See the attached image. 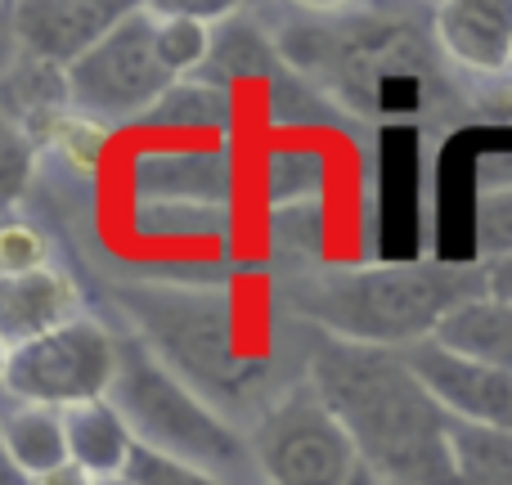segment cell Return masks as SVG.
<instances>
[{"label":"cell","instance_id":"1","mask_svg":"<svg viewBox=\"0 0 512 485\" xmlns=\"http://www.w3.org/2000/svg\"><path fill=\"white\" fill-rule=\"evenodd\" d=\"M306 382L346 427L360 459L391 485H459L450 450L454 418L409 369L405 351L319 337Z\"/></svg>","mask_w":512,"mask_h":485},{"label":"cell","instance_id":"2","mask_svg":"<svg viewBox=\"0 0 512 485\" xmlns=\"http://www.w3.org/2000/svg\"><path fill=\"white\" fill-rule=\"evenodd\" d=\"M486 274L441 265H378V270H310L297 274L288 301L301 319L337 342L409 351L432 342L436 328L472 297H486Z\"/></svg>","mask_w":512,"mask_h":485},{"label":"cell","instance_id":"3","mask_svg":"<svg viewBox=\"0 0 512 485\" xmlns=\"http://www.w3.org/2000/svg\"><path fill=\"white\" fill-rule=\"evenodd\" d=\"M135 441L180 463L212 472L225 485H265L256 445L225 409L207 405L180 373H171L144 342H122V369L108 391Z\"/></svg>","mask_w":512,"mask_h":485},{"label":"cell","instance_id":"4","mask_svg":"<svg viewBox=\"0 0 512 485\" xmlns=\"http://www.w3.org/2000/svg\"><path fill=\"white\" fill-rule=\"evenodd\" d=\"M140 337H149V351L167 364L171 373L203 387L207 396H221L225 414H239V405H248V387L256 364L234 346L230 310L212 292L194 288H135L126 292Z\"/></svg>","mask_w":512,"mask_h":485},{"label":"cell","instance_id":"5","mask_svg":"<svg viewBox=\"0 0 512 485\" xmlns=\"http://www.w3.org/2000/svg\"><path fill=\"white\" fill-rule=\"evenodd\" d=\"M122 369V342L99 319H72L45 337H32L23 346H9L0 364V382L14 405L68 409L108 400Z\"/></svg>","mask_w":512,"mask_h":485},{"label":"cell","instance_id":"6","mask_svg":"<svg viewBox=\"0 0 512 485\" xmlns=\"http://www.w3.org/2000/svg\"><path fill=\"white\" fill-rule=\"evenodd\" d=\"M72 108L99 122H144L158 99L176 86V72L158 54V14L135 5L131 18L104 45L68 68Z\"/></svg>","mask_w":512,"mask_h":485},{"label":"cell","instance_id":"7","mask_svg":"<svg viewBox=\"0 0 512 485\" xmlns=\"http://www.w3.org/2000/svg\"><path fill=\"white\" fill-rule=\"evenodd\" d=\"M265 485H351L360 450L310 382L274 400L252 432Z\"/></svg>","mask_w":512,"mask_h":485},{"label":"cell","instance_id":"8","mask_svg":"<svg viewBox=\"0 0 512 485\" xmlns=\"http://www.w3.org/2000/svg\"><path fill=\"white\" fill-rule=\"evenodd\" d=\"M131 9L135 5L122 0H23L9 5V27L23 54L54 68H72L95 45H104L131 18Z\"/></svg>","mask_w":512,"mask_h":485},{"label":"cell","instance_id":"9","mask_svg":"<svg viewBox=\"0 0 512 485\" xmlns=\"http://www.w3.org/2000/svg\"><path fill=\"white\" fill-rule=\"evenodd\" d=\"M405 360L423 378V387L441 400V409L450 418H459V423L512 427V373L463 360V355L445 351L441 342L409 346Z\"/></svg>","mask_w":512,"mask_h":485},{"label":"cell","instance_id":"10","mask_svg":"<svg viewBox=\"0 0 512 485\" xmlns=\"http://www.w3.org/2000/svg\"><path fill=\"white\" fill-rule=\"evenodd\" d=\"M234 194V167L216 149H158L140 153L131 162V198L135 207H167V203H194V207H230Z\"/></svg>","mask_w":512,"mask_h":485},{"label":"cell","instance_id":"11","mask_svg":"<svg viewBox=\"0 0 512 485\" xmlns=\"http://www.w3.org/2000/svg\"><path fill=\"white\" fill-rule=\"evenodd\" d=\"M81 319V292L63 270H36L23 279H0V337L9 346H23L54 328Z\"/></svg>","mask_w":512,"mask_h":485},{"label":"cell","instance_id":"12","mask_svg":"<svg viewBox=\"0 0 512 485\" xmlns=\"http://www.w3.org/2000/svg\"><path fill=\"white\" fill-rule=\"evenodd\" d=\"M436 36L445 54L472 72H499L512 63V0H450L436 9Z\"/></svg>","mask_w":512,"mask_h":485},{"label":"cell","instance_id":"13","mask_svg":"<svg viewBox=\"0 0 512 485\" xmlns=\"http://www.w3.org/2000/svg\"><path fill=\"white\" fill-rule=\"evenodd\" d=\"M68 445H72V463L81 472H90L95 481H117L126 477L135 454V432L126 427L122 409L113 400H95V405H77L68 409Z\"/></svg>","mask_w":512,"mask_h":485},{"label":"cell","instance_id":"14","mask_svg":"<svg viewBox=\"0 0 512 485\" xmlns=\"http://www.w3.org/2000/svg\"><path fill=\"white\" fill-rule=\"evenodd\" d=\"M432 342H441L445 351L463 355V360L490 364V369L512 373V297H472L436 328Z\"/></svg>","mask_w":512,"mask_h":485},{"label":"cell","instance_id":"15","mask_svg":"<svg viewBox=\"0 0 512 485\" xmlns=\"http://www.w3.org/2000/svg\"><path fill=\"white\" fill-rule=\"evenodd\" d=\"M0 445H5V463L23 468L27 477H50L72 463L68 418L59 409L14 405L0 423Z\"/></svg>","mask_w":512,"mask_h":485},{"label":"cell","instance_id":"16","mask_svg":"<svg viewBox=\"0 0 512 485\" xmlns=\"http://www.w3.org/2000/svg\"><path fill=\"white\" fill-rule=\"evenodd\" d=\"M140 126H149V131H176V135H194V131L230 135L234 131V95L225 86H216V81L185 77L158 99V108H153Z\"/></svg>","mask_w":512,"mask_h":485},{"label":"cell","instance_id":"17","mask_svg":"<svg viewBox=\"0 0 512 485\" xmlns=\"http://www.w3.org/2000/svg\"><path fill=\"white\" fill-rule=\"evenodd\" d=\"M459 485H512V427L459 423L450 427Z\"/></svg>","mask_w":512,"mask_h":485},{"label":"cell","instance_id":"18","mask_svg":"<svg viewBox=\"0 0 512 485\" xmlns=\"http://www.w3.org/2000/svg\"><path fill=\"white\" fill-rule=\"evenodd\" d=\"M27 126H32V144H50L77 171H95L99 158H104L108 131L99 122H90L86 113H59V108H45V113H27Z\"/></svg>","mask_w":512,"mask_h":485},{"label":"cell","instance_id":"19","mask_svg":"<svg viewBox=\"0 0 512 485\" xmlns=\"http://www.w3.org/2000/svg\"><path fill=\"white\" fill-rule=\"evenodd\" d=\"M158 14V54L176 81L185 77H198L212 59V45H216V27L203 23V18H189V14H167V9L153 5Z\"/></svg>","mask_w":512,"mask_h":485},{"label":"cell","instance_id":"20","mask_svg":"<svg viewBox=\"0 0 512 485\" xmlns=\"http://www.w3.org/2000/svg\"><path fill=\"white\" fill-rule=\"evenodd\" d=\"M270 68V50H265V41L252 32L248 23H225L221 32H216V45H212V59H207V68L198 72L203 81H216V86H225V77H252V72H265Z\"/></svg>","mask_w":512,"mask_h":485},{"label":"cell","instance_id":"21","mask_svg":"<svg viewBox=\"0 0 512 485\" xmlns=\"http://www.w3.org/2000/svg\"><path fill=\"white\" fill-rule=\"evenodd\" d=\"M50 270V239L36 225L9 221L0 230V274L5 279H23V274Z\"/></svg>","mask_w":512,"mask_h":485},{"label":"cell","instance_id":"22","mask_svg":"<svg viewBox=\"0 0 512 485\" xmlns=\"http://www.w3.org/2000/svg\"><path fill=\"white\" fill-rule=\"evenodd\" d=\"M126 481L131 485H225V481H216L212 472L194 468V463H180V459H171V454H158V450H149V445H135Z\"/></svg>","mask_w":512,"mask_h":485},{"label":"cell","instance_id":"23","mask_svg":"<svg viewBox=\"0 0 512 485\" xmlns=\"http://www.w3.org/2000/svg\"><path fill=\"white\" fill-rule=\"evenodd\" d=\"M23 162H27V144L18 140V135H9L5 140V194L14 198L18 194V180H23Z\"/></svg>","mask_w":512,"mask_h":485},{"label":"cell","instance_id":"24","mask_svg":"<svg viewBox=\"0 0 512 485\" xmlns=\"http://www.w3.org/2000/svg\"><path fill=\"white\" fill-rule=\"evenodd\" d=\"M32 485H99L90 472H81L77 463H68V468H59V472H50V477H36Z\"/></svg>","mask_w":512,"mask_h":485},{"label":"cell","instance_id":"25","mask_svg":"<svg viewBox=\"0 0 512 485\" xmlns=\"http://www.w3.org/2000/svg\"><path fill=\"white\" fill-rule=\"evenodd\" d=\"M99 485H131V481H126V477H117V481H99Z\"/></svg>","mask_w":512,"mask_h":485}]
</instances>
